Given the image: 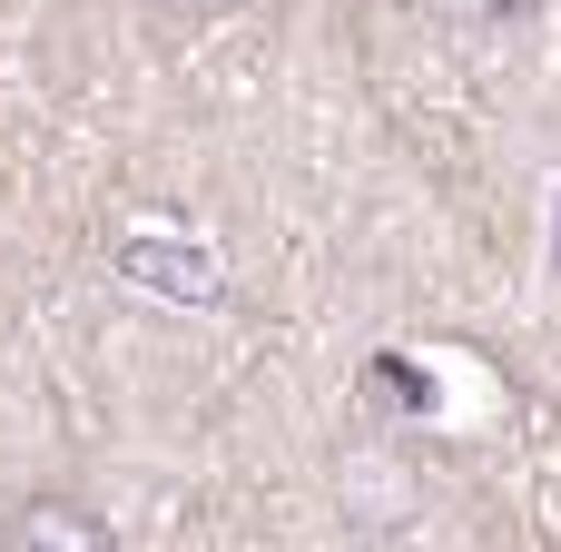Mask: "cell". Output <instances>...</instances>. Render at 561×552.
<instances>
[{
	"mask_svg": "<svg viewBox=\"0 0 561 552\" xmlns=\"http://www.w3.org/2000/svg\"><path fill=\"white\" fill-rule=\"evenodd\" d=\"M0 552H118V533L79 494H20L0 504Z\"/></svg>",
	"mask_w": 561,
	"mask_h": 552,
	"instance_id": "cell-1",
	"label": "cell"
},
{
	"mask_svg": "<svg viewBox=\"0 0 561 552\" xmlns=\"http://www.w3.org/2000/svg\"><path fill=\"white\" fill-rule=\"evenodd\" d=\"M168 10H237V0H168Z\"/></svg>",
	"mask_w": 561,
	"mask_h": 552,
	"instance_id": "cell-2",
	"label": "cell"
}]
</instances>
